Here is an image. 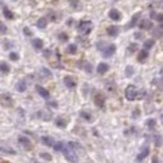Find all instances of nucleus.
I'll list each match as a JSON object with an SVG mask.
<instances>
[{"mask_svg": "<svg viewBox=\"0 0 163 163\" xmlns=\"http://www.w3.org/2000/svg\"><path fill=\"white\" fill-rule=\"evenodd\" d=\"M133 73H134V70H133V67L128 65V67L125 68V75H127V77H132V75H133Z\"/></svg>", "mask_w": 163, "mask_h": 163, "instance_id": "72a5a7b5", "label": "nucleus"}, {"mask_svg": "<svg viewBox=\"0 0 163 163\" xmlns=\"http://www.w3.org/2000/svg\"><path fill=\"white\" fill-rule=\"evenodd\" d=\"M0 151H2V152H5V153H9V154H15V151H14L13 148L9 147V146L0 144Z\"/></svg>", "mask_w": 163, "mask_h": 163, "instance_id": "aec40b11", "label": "nucleus"}, {"mask_svg": "<svg viewBox=\"0 0 163 163\" xmlns=\"http://www.w3.org/2000/svg\"><path fill=\"white\" fill-rule=\"evenodd\" d=\"M58 38H59L62 41H65V40H68V35L64 34V33H60V34L58 35Z\"/></svg>", "mask_w": 163, "mask_h": 163, "instance_id": "4c0bfd02", "label": "nucleus"}, {"mask_svg": "<svg viewBox=\"0 0 163 163\" xmlns=\"http://www.w3.org/2000/svg\"><path fill=\"white\" fill-rule=\"evenodd\" d=\"M153 34H154L157 38H162V25H158V28L153 32Z\"/></svg>", "mask_w": 163, "mask_h": 163, "instance_id": "2f4dec72", "label": "nucleus"}, {"mask_svg": "<svg viewBox=\"0 0 163 163\" xmlns=\"http://www.w3.org/2000/svg\"><path fill=\"white\" fill-rule=\"evenodd\" d=\"M18 140H19V143H20V144H22V146L25 148V149H28V151H30V149H32V147H33V146H32V142L29 140V138L20 136Z\"/></svg>", "mask_w": 163, "mask_h": 163, "instance_id": "0eeeda50", "label": "nucleus"}, {"mask_svg": "<svg viewBox=\"0 0 163 163\" xmlns=\"http://www.w3.org/2000/svg\"><path fill=\"white\" fill-rule=\"evenodd\" d=\"M69 3L72 4V6H73V8H75V6H77V4H78V0H69Z\"/></svg>", "mask_w": 163, "mask_h": 163, "instance_id": "c03bdc74", "label": "nucleus"}, {"mask_svg": "<svg viewBox=\"0 0 163 163\" xmlns=\"http://www.w3.org/2000/svg\"><path fill=\"white\" fill-rule=\"evenodd\" d=\"M105 45H107V43H105V41H99V43L97 44V49H98V50H103V49L105 48Z\"/></svg>", "mask_w": 163, "mask_h": 163, "instance_id": "f704fd0d", "label": "nucleus"}, {"mask_svg": "<svg viewBox=\"0 0 163 163\" xmlns=\"http://www.w3.org/2000/svg\"><path fill=\"white\" fill-rule=\"evenodd\" d=\"M62 151H63V153H64V155H65V158H67L69 162L78 163V155L75 154V152H74L69 146H64Z\"/></svg>", "mask_w": 163, "mask_h": 163, "instance_id": "f03ea898", "label": "nucleus"}, {"mask_svg": "<svg viewBox=\"0 0 163 163\" xmlns=\"http://www.w3.org/2000/svg\"><path fill=\"white\" fill-rule=\"evenodd\" d=\"M94 103L97 107L99 108H104V103H105V97L102 93H97L94 97Z\"/></svg>", "mask_w": 163, "mask_h": 163, "instance_id": "423d86ee", "label": "nucleus"}, {"mask_svg": "<svg viewBox=\"0 0 163 163\" xmlns=\"http://www.w3.org/2000/svg\"><path fill=\"white\" fill-rule=\"evenodd\" d=\"M40 157H41V158H44V159H47V161H52V155L49 154V153H45V152L40 153Z\"/></svg>", "mask_w": 163, "mask_h": 163, "instance_id": "c9c22d12", "label": "nucleus"}, {"mask_svg": "<svg viewBox=\"0 0 163 163\" xmlns=\"http://www.w3.org/2000/svg\"><path fill=\"white\" fill-rule=\"evenodd\" d=\"M137 49H138V44L132 43V44H129V47H128V53H134V52H137Z\"/></svg>", "mask_w": 163, "mask_h": 163, "instance_id": "7c9ffc66", "label": "nucleus"}, {"mask_svg": "<svg viewBox=\"0 0 163 163\" xmlns=\"http://www.w3.org/2000/svg\"><path fill=\"white\" fill-rule=\"evenodd\" d=\"M140 114V112H139V109H136V110H134L133 112V118H137L138 116Z\"/></svg>", "mask_w": 163, "mask_h": 163, "instance_id": "79ce46f5", "label": "nucleus"}, {"mask_svg": "<svg viewBox=\"0 0 163 163\" xmlns=\"http://www.w3.org/2000/svg\"><path fill=\"white\" fill-rule=\"evenodd\" d=\"M116 45L114 44H108V45H105V48L102 50V53H103V56L104 58H109V56H112L113 54L116 53Z\"/></svg>", "mask_w": 163, "mask_h": 163, "instance_id": "20e7f679", "label": "nucleus"}, {"mask_svg": "<svg viewBox=\"0 0 163 163\" xmlns=\"http://www.w3.org/2000/svg\"><path fill=\"white\" fill-rule=\"evenodd\" d=\"M107 33L108 35H110V37H117V35L119 34V28L117 25H110L107 28Z\"/></svg>", "mask_w": 163, "mask_h": 163, "instance_id": "ddd939ff", "label": "nucleus"}, {"mask_svg": "<svg viewBox=\"0 0 163 163\" xmlns=\"http://www.w3.org/2000/svg\"><path fill=\"white\" fill-rule=\"evenodd\" d=\"M148 154H149V148H148V147H144L143 149H142V152H140V153L137 155V161H138V162L143 161V159L147 157Z\"/></svg>", "mask_w": 163, "mask_h": 163, "instance_id": "2eb2a0df", "label": "nucleus"}, {"mask_svg": "<svg viewBox=\"0 0 163 163\" xmlns=\"http://www.w3.org/2000/svg\"><path fill=\"white\" fill-rule=\"evenodd\" d=\"M55 125L59 127V128H65L67 127V120L63 118H56L55 119Z\"/></svg>", "mask_w": 163, "mask_h": 163, "instance_id": "412c9836", "label": "nucleus"}, {"mask_svg": "<svg viewBox=\"0 0 163 163\" xmlns=\"http://www.w3.org/2000/svg\"><path fill=\"white\" fill-rule=\"evenodd\" d=\"M15 88H17V90H18V92H20V93H23V92H25V89H26V82H25L24 79L19 80V82L17 83Z\"/></svg>", "mask_w": 163, "mask_h": 163, "instance_id": "f3484780", "label": "nucleus"}, {"mask_svg": "<svg viewBox=\"0 0 163 163\" xmlns=\"http://www.w3.org/2000/svg\"><path fill=\"white\" fill-rule=\"evenodd\" d=\"M155 146H161V136H158V137H155Z\"/></svg>", "mask_w": 163, "mask_h": 163, "instance_id": "37998d69", "label": "nucleus"}, {"mask_svg": "<svg viewBox=\"0 0 163 163\" xmlns=\"http://www.w3.org/2000/svg\"><path fill=\"white\" fill-rule=\"evenodd\" d=\"M4 17L6 19H14V14L8 9V8H4Z\"/></svg>", "mask_w": 163, "mask_h": 163, "instance_id": "cd10ccee", "label": "nucleus"}, {"mask_svg": "<svg viewBox=\"0 0 163 163\" xmlns=\"http://www.w3.org/2000/svg\"><path fill=\"white\" fill-rule=\"evenodd\" d=\"M80 117H82L83 119L88 120V122H90V120H92V114H90L89 112H86V110H82V112H80Z\"/></svg>", "mask_w": 163, "mask_h": 163, "instance_id": "b1692460", "label": "nucleus"}, {"mask_svg": "<svg viewBox=\"0 0 163 163\" xmlns=\"http://www.w3.org/2000/svg\"><path fill=\"white\" fill-rule=\"evenodd\" d=\"M92 29H93V23L90 22V20H82L78 25V30L82 35H88Z\"/></svg>", "mask_w": 163, "mask_h": 163, "instance_id": "f257e3e1", "label": "nucleus"}, {"mask_svg": "<svg viewBox=\"0 0 163 163\" xmlns=\"http://www.w3.org/2000/svg\"><path fill=\"white\" fill-rule=\"evenodd\" d=\"M41 73H43V75H44V77H52L50 70L47 69V68H41Z\"/></svg>", "mask_w": 163, "mask_h": 163, "instance_id": "e433bc0d", "label": "nucleus"}, {"mask_svg": "<svg viewBox=\"0 0 163 163\" xmlns=\"http://www.w3.org/2000/svg\"><path fill=\"white\" fill-rule=\"evenodd\" d=\"M109 69V65L107 64V63H99L98 67H97V73L98 74H105L108 72Z\"/></svg>", "mask_w": 163, "mask_h": 163, "instance_id": "f8f14e48", "label": "nucleus"}, {"mask_svg": "<svg viewBox=\"0 0 163 163\" xmlns=\"http://www.w3.org/2000/svg\"><path fill=\"white\" fill-rule=\"evenodd\" d=\"M35 89H37L38 94H39L40 97H43L44 99H49V97H50V94H49V92H48L45 88H43V87H40V86H35Z\"/></svg>", "mask_w": 163, "mask_h": 163, "instance_id": "9b49d317", "label": "nucleus"}, {"mask_svg": "<svg viewBox=\"0 0 163 163\" xmlns=\"http://www.w3.org/2000/svg\"><path fill=\"white\" fill-rule=\"evenodd\" d=\"M86 70H87L88 73H90V72H92V67H90L89 63H87V64H86Z\"/></svg>", "mask_w": 163, "mask_h": 163, "instance_id": "a18cd8bd", "label": "nucleus"}, {"mask_svg": "<svg viewBox=\"0 0 163 163\" xmlns=\"http://www.w3.org/2000/svg\"><path fill=\"white\" fill-rule=\"evenodd\" d=\"M154 45V40L153 39H148V40H146L144 41V49H146V50H148V49H151L152 47Z\"/></svg>", "mask_w": 163, "mask_h": 163, "instance_id": "a878e982", "label": "nucleus"}, {"mask_svg": "<svg viewBox=\"0 0 163 163\" xmlns=\"http://www.w3.org/2000/svg\"><path fill=\"white\" fill-rule=\"evenodd\" d=\"M9 70H10L9 64H6L5 62H0V72H3V73H9Z\"/></svg>", "mask_w": 163, "mask_h": 163, "instance_id": "5701e85b", "label": "nucleus"}, {"mask_svg": "<svg viewBox=\"0 0 163 163\" xmlns=\"http://www.w3.org/2000/svg\"><path fill=\"white\" fill-rule=\"evenodd\" d=\"M47 24H48V20L47 18H40L38 22H37V26L39 28V29H44V28H47Z\"/></svg>", "mask_w": 163, "mask_h": 163, "instance_id": "6ab92c4d", "label": "nucleus"}, {"mask_svg": "<svg viewBox=\"0 0 163 163\" xmlns=\"http://www.w3.org/2000/svg\"><path fill=\"white\" fill-rule=\"evenodd\" d=\"M108 15H109V18L112 20H116V22L122 19V14H120V11L117 10V9H110L109 13H108Z\"/></svg>", "mask_w": 163, "mask_h": 163, "instance_id": "1a4fd4ad", "label": "nucleus"}, {"mask_svg": "<svg viewBox=\"0 0 163 163\" xmlns=\"http://www.w3.org/2000/svg\"><path fill=\"white\" fill-rule=\"evenodd\" d=\"M152 163H159V158L157 157V155H154V157L152 158Z\"/></svg>", "mask_w": 163, "mask_h": 163, "instance_id": "49530a36", "label": "nucleus"}, {"mask_svg": "<svg viewBox=\"0 0 163 163\" xmlns=\"http://www.w3.org/2000/svg\"><path fill=\"white\" fill-rule=\"evenodd\" d=\"M136 38H138V39L142 38V34H140V33H137V34H136Z\"/></svg>", "mask_w": 163, "mask_h": 163, "instance_id": "de8ad7c7", "label": "nucleus"}, {"mask_svg": "<svg viewBox=\"0 0 163 163\" xmlns=\"http://www.w3.org/2000/svg\"><path fill=\"white\" fill-rule=\"evenodd\" d=\"M138 26L142 30H151L153 25H152V22H151V20L143 19V20H140V23L138 24Z\"/></svg>", "mask_w": 163, "mask_h": 163, "instance_id": "9d476101", "label": "nucleus"}, {"mask_svg": "<svg viewBox=\"0 0 163 163\" xmlns=\"http://www.w3.org/2000/svg\"><path fill=\"white\" fill-rule=\"evenodd\" d=\"M77 45L75 44H70V45H68V49H67V52L69 53V54H75L77 53Z\"/></svg>", "mask_w": 163, "mask_h": 163, "instance_id": "c85d7f7f", "label": "nucleus"}, {"mask_svg": "<svg viewBox=\"0 0 163 163\" xmlns=\"http://www.w3.org/2000/svg\"><path fill=\"white\" fill-rule=\"evenodd\" d=\"M155 124H157V123H155L154 119H148L147 120V125H148V128H149V129H153L155 127Z\"/></svg>", "mask_w": 163, "mask_h": 163, "instance_id": "473e14b6", "label": "nucleus"}, {"mask_svg": "<svg viewBox=\"0 0 163 163\" xmlns=\"http://www.w3.org/2000/svg\"><path fill=\"white\" fill-rule=\"evenodd\" d=\"M0 103H2L4 107H11L13 105V99L9 94H2L0 95Z\"/></svg>", "mask_w": 163, "mask_h": 163, "instance_id": "39448f33", "label": "nucleus"}, {"mask_svg": "<svg viewBox=\"0 0 163 163\" xmlns=\"http://www.w3.org/2000/svg\"><path fill=\"white\" fill-rule=\"evenodd\" d=\"M49 54H50V52H49V50L44 52V55H45V56H49Z\"/></svg>", "mask_w": 163, "mask_h": 163, "instance_id": "09e8293b", "label": "nucleus"}, {"mask_svg": "<svg viewBox=\"0 0 163 163\" xmlns=\"http://www.w3.org/2000/svg\"><path fill=\"white\" fill-rule=\"evenodd\" d=\"M32 44H33V47H34L35 49H37V50H40V49H43V45H44L43 40L39 39V38H35V39H33Z\"/></svg>", "mask_w": 163, "mask_h": 163, "instance_id": "dca6fc26", "label": "nucleus"}, {"mask_svg": "<svg viewBox=\"0 0 163 163\" xmlns=\"http://www.w3.org/2000/svg\"><path fill=\"white\" fill-rule=\"evenodd\" d=\"M53 147H54V151L60 152L63 149V147H64V143H63V142H56V143L53 144Z\"/></svg>", "mask_w": 163, "mask_h": 163, "instance_id": "bb28decb", "label": "nucleus"}, {"mask_svg": "<svg viewBox=\"0 0 163 163\" xmlns=\"http://www.w3.org/2000/svg\"><path fill=\"white\" fill-rule=\"evenodd\" d=\"M68 146H69L70 148H72L73 151H77V149H83L82 146H80L79 143H75V142H69Z\"/></svg>", "mask_w": 163, "mask_h": 163, "instance_id": "393cba45", "label": "nucleus"}, {"mask_svg": "<svg viewBox=\"0 0 163 163\" xmlns=\"http://www.w3.org/2000/svg\"><path fill=\"white\" fill-rule=\"evenodd\" d=\"M139 18H140V13L134 14V15L132 17V19H131V22L125 25V29H132V28L136 26L137 23H138V20H139Z\"/></svg>", "mask_w": 163, "mask_h": 163, "instance_id": "6e6552de", "label": "nucleus"}, {"mask_svg": "<svg viewBox=\"0 0 163 163\" xmlns=\"http://www.w3.org/2000/svg\"><path fill=\"white\" fill-rule=\"evenodd\" d=\"M151 17H152V19H155V20H158L159 23H162L163 17H162V14H161V13H158V14H157V13H154V11H153V13L151 14Z\"/></svg>", "mask_w": 163, "mask_h": 163, "instance_id": "c756f323", "label": "nucleus"}, {"mask_svg": "<svg viewBox=\"0 0 163 163\" xmlns=\"http://www.w3.org/2000/svg\"><path fill=\"white\" fill-rule=\"evenodd\" d=\"M41 142L45 144V146H48V147H53V144H54V140L50 138V137H41Z\"/></svg>", "mask_w": 163, "mask_h": 163, "instance_id": "4be33fe9", "label": "nucleus"}, {"mask_svg": "<svg viewBox=\"0 0 163 163\" xmlns=\"http://www.w3.org/2000/svg\"><path fill=\"white\" fill-rule=\"evenodd\" d=\"M137 95H138V89L136 88V86L129 84V86L125 88V98L128 99L129 102H133L134 99L137 98Z\"/></svg>", "mask_w": 163, "mask_h": 163, "instance_id": "7ed1b4c3", "label": "nucleus"}, {"mask_svg": "<svg viewBox=\"0 0 163 163\" xmlns=\"http://www.w3.org/2000/svg\"><path fill=\"white\" fill-rule=\"evenodd\" d=\"M29 163H39V162H37V161H35V159H32Z\"/></svg>", "mask_w": 163, "mask_h": 163, "instance_id": "8fccbe9b", "label": "nucleus"}, {"mask_svg": "<svg viewBox=\"0 0 163 163\" xmlns=\"http://www.w3.org/2000/svg\"><path fill=\"white\" fill-rule=\"evenodd\" d=\"M5 33H6V25H4L0 22V34H5Z\"/></svg>", "mask_w": 163, "mask_h": 163, "instance_id": "58836bf2", "label": "nucleus"}, {"mask_svg": "<svg viewBox=\"0 0 163 163\" xmlns=\"http://www.w3.org/2000/svg\"><path fill=\"white\" fill-rule=\"evenodd\" d=\"M24 34L28 35V37H30V35H32V32H30L29 28H24Z\"/></svg>", "mask_w": 163, "mask_h": 163, "instance_id": "a19ab883", "label": "nucleus"}, {"mask_svg": "<svg viewBox=\"0 0 163 163\" xmlns=\"http://www.w3.org/2000/svg\"><path fill=\"white\" fill-rule=\"evenodd\" d=\"M10 59L15 62V60H18V59H19V55H18L17 53H10Z\"/></svg>", "mask_w": 163, "mask_h": 163, "instance_id": "ea45409f", "label": "nucleus"}, {"mask_svg": "<svg viewBox=\"0 0 163 163\" xmlns=\"http://www.w3.org/2000/svg\"><path fill=\"white\" fill-rule=\"evenodd\" d=\"M147 58H148V50H146V49H142V50L138 53V62L143 63Z\"/></svg>", "mask_w": 163, "mask_h": 163, "instance_id": "a211bd4d", "label": "nucleus"}, {"mask_svg": "<svg viewBox=\"0 0 163 163\" xmlns=\"http://www.w3.org/2000/svg\"><path fill=\"white\" fill-rule=\"evenodd\" d=\"M64 84L69 88V89H73V88H75L77 87V83H75V80L73 79L72 77H65L64 78Z\"/></svg>", "mask_w": 163, "mask_h": 163, "instance_id": "4468645a", "label": "nucleus"}]
</instances>
